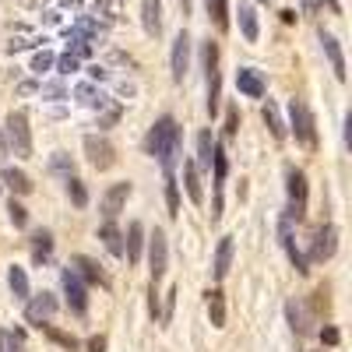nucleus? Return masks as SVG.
Instances as JSON below:
<instances>
[{
    "label": "nucleus",
    "instance_id": "f257e3e1",
    "mask_svg": "<svg viewBox=\"0 0 352 352\" xmlns=\"http://www.w3.org/2000/svg\"><path fill=\"white\" fill-rule=\"evenodd\" d=\"M180 148H184V131H180V124H176L173 116L155 120L152 131L144 134V152H148L152 159H159L166 173H173L176 162H180Z\"/></svg>",
    "mask_w": 352,
    "mask_h": 352
},
{
    "label": "nucleus",
    "instance_id": "f03ea898",
    "mask_svg": "<svg viewBox=\"0 0 352 352\" xmlns=\"http://www.w3.org/2000/svg\"><path fill=\"white\" fill-rule=\"evenodd\" d=\"M201 67H204V81H208V113H219V99H222V74H219V43H204L201 46Z\"/></svg>",
    "mask_w": 352,
    "mask_h": 352
},
{
    "label": "nucleus",
    "instance_id": "7ed1b4c3",
    "mask_svg": "<svg viewBox=\"0 0 352 352\" xmlns=\"http://www.w3.org/2000/svg\"><path fill=\"white\" fill-rule=\"evenodd\" d=\"M8 144H11V152L21 155V159L32 155V127H28V113L25 109L8 113Z\"/></svg>",
    "mask_w": 352,
    "mask_h": 352
},
{
    "label": "nucleus",
    "instance_id": "20e7f679",
    "mask_svg": "<svg viewBox=\"0 0 352 352\" xmlns=\"http://www.w3.org/2000/svg\"><path fill=\"white\" fill-rule=\"evenodd\" d=\"M289 120H292V134H296V141L307 144V148H317V127H314L310 106L303 99H292L289 102Z\"/></svg>",
    "mask_w": 352,
    "mask_h": 352
},
{
    "label": "nucleus",
    "instance_id": "39448f33",
    "mask_svg": "<svg viewBox=\"0 0 352 352\" xmlns=\"http://www.w3.org/2000/svg\"><path fill=\"white\" fill-rule=\"evenodd\" d=\"M285 190H289V219L300 222L307 212V173L303 169H289L285 173Z\"/></svg>",
    "mask_w": 352,
    "mask_h": 352
},
{
    "label": "nucleus",
    "instance_id": "423d86ee",
    "mask_svg": "<svg viewBox=\"0 0 352 352\" xmlns=\"http://www.w3.org/2000/svg\"><path fill=\"white\" fill-rule=\"evenodd\" d=\"M85 155H88V162H92L99 173H106V169L116 166V148H113L106 138H99V134H88L85 138Z\"/></svg>",
    "mask_w": 352,
    "mask_h": 352
},
{
    "label": "nucleus",
    "instance_id": "0eeeda50",
    "mask_svg": "<svg viewBox=\"0 0 352 352\" xmlns=\"http://www.w3.org/2000/svg\"><path fill=\"white\" fill-rule=\"evenodd\" d=\"M169 268V243H166V232L155 229L148 236V272H152V282L159 285V278L166 275Z\"/></svg>",
    "mask_w": 352,
    "mask_h": 352
},
{
    "label": "nucleus",
    "instance_id": "6e6552de",
    "mask_svg": "<svg viewBox=\"0 0 352 352\" xmlns=\"http://www.w3.org/2000/svg\"><path fill=\"white\" fill-rule=\"evenodd\" d=\"M278 243H282V250H285V257H289L292 268H296L300 275H307L310 268H307V257H303L300 247H296V232H292V219H289V215H282V222H278Z\"/></svg>",
    "mask_w": 352,
    "mask_h": 352
},
{
    "label": "nucleus",
    "instance_id": "1a4fd4ad",
    "mask_svg": "<svg viewBox=\"0 0 352 352\" xmlns=\"http://www.w3.org/2000/svg\"><path fill=\"white\" fill-rule=\"evenodd\" d=\"M60 282H64V296H67V307H71L74 314H85V310H88V285L81 282V275H78L74 268H64Z\"/></svg>",
    "mask_w": 352,
    "mask_h": 352
},
{
    "label": "nucleus",
    "instance_id": "9d476101",
    "mask_svg": "<svg viewBox=\"0 0 352 352\" xmlns=\"http://www.w3.org/2000/svg\"><path fill=\"white\" fill-rule=\"evenodd\" d=\"M127 197H131V184H127V180H124V184H113V187L102 194V204H99L102 219H106V222H116V219H120Z\"/></svg>",
    "mask_w": 352,
    "mask_h": 352
},
{
    "label": "nucleus",
    "instance_id": "9b49d317",
    "mask_svg": "<svg viewBox=\"0 0 352 352\" xmlns=\"http://www.w3.org/2000/svg\"><path fill=\"white\" fill-rule=\"evenodd\" d=\"M335 250H338V229L328 222V226H320V229L314 232V240H310V257H314V261H331Z\"/></svg>",
    "mask_w": 352,
    "mask_h": 352
},
{
    "label": "nucleus",
    "instance_id": "f8f14e48",
    "mask_svg": "<svg viewBox=\"0 0 352 352\" xmlns=\"http://www.w3.org/2000/svg\"><path fill=\"white\" fill-rule=\"evenodd\" d=\"M56 314V296L53 292H39V296H28L25 300V320L28 324H43V320H50Z\"/></svg>",
    "mask_w": 352,
    "mask_h": 352
},
{
    "label": "nucleus",
    "instance_id": "ddd939ff",
    "mask_svg": "<svg viewBox=\"0 0 352 352\" xmlns=\"http://www.w3.org/2000/svg\"><path fill=\"white\" fill-rule=\"evenodd\" d=\"M169 67H173V81H176V85L187 78V71H190V36H187V32H180V36L173 39Z\"/></svg>",
    "mask_w": 352,
    "mask_h": 352
},
{
    "label": "nucleus",
    "instance_id": "4468645a",
    "mask_svg": "<svg viewBox=\"0 0 352 352\" xmlns=\"http://www.w3.org/2000/svg\"><path fill=\"white\" fill-rule=\"evenodd\" d=\"M71 268L81 275V282H92V285H109V278H106V272H102V264H96L92 257H85V254H78V257L71 261Z\"/></svg>",
    "mask_w": 352,
    "mask_h": 352
},
{
    "label": "nucleus",
    "instance_id": "2eb2a0df",
    "mask_svg": "<svg viewBox=\"0 0 352 352\" xmlns=\"http://www.w3.org/2000/svg\"><path fill=\"white\" fill-rule=\"evenodd\" d=\"M141 25L152 39L162 36V0H141Z\"/></svg>",
    "mask_w": 352,
    "mask_h": 352
},
{
    "label": "nucleus",
    "instance_id": "dca6fc26",
    "mask_svg": "<svg viewBox=\"0 0 352 352\" xmlns=\"http://www.w3.org/2000/svg\"><path fill=\"white\" fill-rule=\"evenodd\" d=\"M232 254H236V243H232V236H222L219 247H215V264H212V275L222 282L232 268Z\"/></svg>",
    "mask_w": 352,
    "mask_h": 352
},
{
    "label": "nucleus",
    "instance_id": "f3484780",
    "mask_svg": "<svg viewBox=\"0 0 352 352\" xmlns=\"http://www.w3.org/2000/svg\"><path fill=\"white\" fill-rule=\"evenodd\" d=\"M236 88H240L247 99H261V96H264V78H261V71L240 67V71H236Z\"/></svg>",
    "mask_w": 352,
    "mask_h": 352
},
{
    "label": "nucleus",
    "instance_id": "a211bd4d",
    "mask_svg": "<svg viewBox=\"0 0 352 352\" xmlns=\"http://www.w3.org/2000/svg\"><path fill=\"white\" fill-rule=\"evenodd\" d=\"M320 50H324V56L331 60V71H335V78H338V81H345V56H342V46H338V39H335L331 32H320Z\"/></svg>",
    "mask_w": 352,
    "mask_h": 352
},
{
    "label": "nucleus",
    "instance_id": "6ab92c4d",
    "mask_svg": "<svg viewBox=\"0 0 352 352\" xmlns=\"http://www.w3.org/2000/svg\"><path fill=\"white\" fill-rule=\"evenodd\" d=\"M141 250H144V226L141 222H131L127 226V243H124L127 264H138L141 261Z\"/></svg>",
    "mask_w": 352,
    "mask_h": 352
},
{
    "label": "nucleus",
    "instance_id": "aec40b11",
    "mask_svg": "<svg viewBox=\"0 0 352 352\" xmlns=\"http://www.w3.org/2000/svg\"><path fill=\"white\" fill-rule=\"evenodd\" d=\"M204 303H208L212 328H226V292L222 289H208L204 292Z\"/></svg>",
    "mask_w": 352,
    "mask_h": 352
},
{
    "label": "nucleus",
    "instance_id": "412c9836",
    "mask_svg": "<svg viewBox=\"0 0 352 352\" xmlns=\"http://www.w3.org/2000/svg\"><path fill=\"white\" fill-rule=\"evenodd\" d=\"M99 240H102V247H106L113 257H124V232L116 229V222H102V226H99Z\"/></svg>",
    "mask_w": 352,
    "mask_h": 352
},
{
    "label": "nucleus",
    "instance_id": "4be33fe9",
    "mask_svg": "<svg viewBox=\"0 0 352 352\" xmlns=\"http://www.w3.org/2000/svg\"><path fill=\"white\" fill-rule=\"evenodd\" d=\"M285 317H289V328L296 331V335H310V317H307V307L303 303L289 300L285 303Z\"/></svg>",
    "mask_w": 352,
    "mask_h": 352
},
{
    "label": "nucleus",
    "instance_id": "5701e85b",
    "mask_svg": "<svg viewBox=\"0 0 352 352\" xmlns=\"http://www.w3.org/2000/svg\"><path fill=\"white\" fill-rule=\"evenodd\" d=\"M184 187H187V197H190L194 204H201V201H204V190H201V173H197V162H194V159H187V162H184Z\"/></svg>",
    "mask_w": 352,
    "mask_h": 352
},
{
    "label": "nucleus",
    "instance_id": "b1692460",
    "mask_svg": "<svg viewBox=\"0 0 352 352\" xmlns=\"http://www.w3.org/2000/svg\"><path fill=\"white\" fill-rule=\"evenodd\" d=\"M0 180L11 187V194H32V180H28L21 169H14V166H4V169H0Z\"/></svg>",
    "mask_w": 352,
    "mask_h": 352
},
{
    "label": "nucleus",
    "instance_id": "393cba45",
    "mask_svg": "<svg viewBox=\"0 0 352 352\" xmlns=\"http://www.w3.org/2000/svg\"><path fill=\"white\" fill-rule=\"evenodd\" d=\"M39 331L53 342V345H60V349H67V352H74V349H81V342L74 338V335H67V331H60V328H53L50 324V320H43V324H39Z\"/></svg>",
    "mask_w": 352,
    "mask_h": 352
},
{
    "label": "nucleus",
    "instance_id": "a878e982",
    "mask_svg": "<svg viewBox=\"0 0 352 352\" xmlns=\"http://www.w3.org/2000/svg\"><path fill=\"white\" fill-rule=\"evenodd\" d=\"M8 285H11V292H14V300H28L32 292H28V275H25V268H18V264H11L8 268Z\"/></svg>",
    "mask_w": 352,
    "mask_h": 352
},
{
    "label": "nucleus",
    "instance_id": "bb28decb",
    "mask_svg": "<svg viewBox=\"0 0 352 352\" xmlns=\"http://www.w3.org/2000/svg\"><path fill=\"white\" fill-rule=\"evenodd\" d=\"M236 18H240V32H243V39H247V43H257V11H254L250 4H240Z\"/></svg>",
    "mask_w": 352,
    "mask_h": 352
},
{
    "label": "nucleus",
    "instance_id": "cd10ccee",
    "mask_svg": "<svg viewBox=\"0 0 352 352\" xmlns=\"http://www.w3.org/2000/svg\"><path fill=\"white\" fill-rule=\"evenodd\" d=\"M212 155H215V141H212V131H201L197 134V169H212Z\"/></svg>",
    "mask_w": 352,
    "mask_h": 352
},
{
    "label": "nucleus",
    "instance_id": "c85d7f7f",
    "mask_svg": "<svg viewBox=\"0 0 352 352\" xmlns=\"http://www.w3.org/2000/svg\"><path fill=\"white\" fill-rule=\"evenodd\" d=\"M204 8H208V14H212L219 32H226V28H229V0H204Z\"/></svg>",
    "mask_w": 352,
    "mask_h": 352
},
{
    "label": "nucleus",
    "instance_id": "c756f323",
    "mask_svg": "<svg viewBox=\"0 0 352 352\" xmlns=\"http://www.w3.org/2000/svg\"><path fill=\"white\" fill-rule=\"evenodd\" d=\"M50 250H53V236H50V232L46 229L32 232V257H36V264L50 261Z\"/></svg>",
    "mask_w": 352,
    "mask_h": 352
},
{
    "label": "nucleus",
    "instance_id": "7c9ffc66",
    "mask_svg": "<svg viewBox=\"0 0 352 352\" xmlns=\"http://www.w3.org/2000/svg\"><path fill=\"white\" fill-rule=\"evenodd\" d=\"M74 96H78V102L92 106V109H106V106H109V102H106V96H102V92H96L92 85H78V88H74Z\"/></svg>",
    "mask_w": 352,
    "mask_h": 352
},
{
    "label": "nucleus",
    "instance_id": "2f4dec72",
    "mask_svg": "<svg viewBox=\"0 0 352 352\" xmlns=\"http://www.w3.org/2000/svg\"><path fill=\"white\" fill-rule=\"evenodd\" d=\"M0 352H28L25 345V331L14 328V331H0Z\"/></svg>",
    "mask_w": 352,
    "mask_h": 352
},
{
    "label": "nucleus",
    "instance_id": "473e14b6",
    "mask_svg": "<svg viewBox=\"0 0 352 352\" xmlns=\"http://www.w3.org/2000/svg\"><path fill=\"white\" fill-rule=\"evenodd\" d=\"M261 116H264V124L272 127V134L282 141V138H285V124H282V116H278L275 102H264V106H261Z\"/></svg>",
    "mask_w": 352,
    "mask_h": 352
},
{
    "label": "nucleus",
    "instance_id": "72a5a7b5",
    "mask_svg": "<svg viewBox=\"0 0 352 352\" xmlns=\"http://www.w3.org/2000/svg\"><path fill=\"white\" fill-rule=\"evenodd\" d=\"M67 197H71L74 208H85V204H88V187H85V180H78V176H67Z\"/></svg>",
    "mask_w": 352,
    "mask_h": 352
},
{
    "label": "nucleus",
    "instance_id": "f704fd0d",
    "mask_svg": "<svg viewBox=\"0 0 352 352\" xmlns=\"http://www.w3.org/2000/svg\"><path fill=\"white\" fill-rule=\"evenodd\" d=\"M166 208H169L173 219L180 215V187H176V176L173 173H166Z\"/></svg>",
    "mask_w": 352,
    "mask_h": 352
},
{
    "label": "nucleus",
    "instance_id": "c9c22d12",
    "mask_svg": "<svg viewBox=\"0 0 352 352\" xmlns=\"http://www.w3.org/2000/svg\"><path fill=\"white\" fill-rule=\"evenodd\" d=\"M50 173H56V176H74V162H71V155L67 152H53L50 155Z\"/></svg>",
    "mask_w": 352,
    "mask_h": 352
},
{
    "label": "nucleus",
    "instance_id": "e433bc0d",
    "mask_svg": "<svg viewBox=\"0 0 352 352\" xmlns=\"http://www.w3.org/2000/svg\"><path fill=\"white\" fill-rule=\"evenodd\" d=\"M212 166H215V190H222V184H226V173H229V159H226V152H222V144H215Z\"/></svg>",
    "mask_w": 352,
    "mask_h": 352
},
{
    "label": "nucleus",
    "instance_id": "4c0bfd02",
    "mask_svg": "<svg viewBox=\"0 0 352 352\" xmlns=\"http://www.w3.org/2000/svg\"><path fill=\"white\" fill-rule=\"evenodd\" d=\"M8 219H11L18 229H21V226H28V212H25V204H21V201H14V197H11V204H8Z\"/></svg>",
    "mask_w": 352,
    "mask_h": 352
},
{
    "label": "nucleus",
    "instance_id": "58836bf2",
    "mask_svg": "<svg viewBox=\"0 0 352 352\" xmlns=\"http://www.w3.org/2000/svg\"><path fill=\"white\" fill-rule=\"evenodd\" d=\"M53 60H56V56H53V53H46V50H43V53H36V60H32V74H36V78H43V74L53 67Z\"/></svg>",
    "mask_w": 352,
    "mask_h": 352
},
{
    "label": "nucleus",
    "instance_id": "ea45409f",
    "mask_svg": "<svg viewBox=\"0 0 352 352\" xmlns=\"http://www.w3.org/2000/svg\"><path fill=\"white\" fill-rule=\"evenodd\" d=\"M96 14H106V21H113L120 14V0H96Z\"/></svg>",
    "mask_w": 352,
    "mask_h": 352
},
{
    "label": "nucleus",
    "instance_id": "a19ab883",
    "mask_svg": "<svg viewBox=\"0 0 352 352\" xmlns=\"http://www.w3.org/2000/svg\"><path fill=\"white\" fill-rule=\"evenodd\" d=\"M56 67H60V74H74L81 64H78V56L74 53H64V56H56V60H53Z\"/></svg>",
    "mask_w": 352,
    "mask_h": 352
},
{
    "label": "nucleus",
    "instance_id": "79ce46f5",
    "mask_svg": "<svg viewBox=\"0 0 352 352\" xmlns=\"http://www.w3.org/2000/svg\"><path fill=\"white\" fill-rule=\"evenodd\" d=\"M236 131H240V109L229 106V113H226V138H236Z\"/></svg>",
    "mask_w": 352,
    "mask_h": 352
},
{
    "label": "nucleus",
    "instance_id": "37998d69",
    "mask_svg": "<svg viewBox=\"0 0 352 352\" xmlns=\"http://www.w3.org/2000/svg\"><path fill=\"white\" fill-rule=\"evenodd\" d=\"M39 92H43L46 99H64V96H67L60 81H43V85H39Z\"/></svg>",
    "mask_w": 352,
    "mask_h": 352
},
{
    "label": "nucleus",
    "instance_id": "c03bdc74",
    "mask_svg": "<svg viewBox=\"0 0 352 352\" xmlns=\"http://www.w3.org/2000/svg\"><path fill=\"white\" fill-rule=\"evenodd\" d=\"M324 4H328V8L335 11V14L342 11V8H338V0H303V11H307V14H317L320 8H324Z\"/></svg>",
    "mask_w": 352,
    "mask_h": 352
},
{
    "label": "nucleus",
    "instance_id": "a18cd8bd",
    "mask_svg": "<svg viewBox=\"0 0 352 352\" xmlns=\"http://www.w3.org/2000/svg\"><path fill=\"white\" fill-rule=\"evenodd\" d=\"M88 78H92V81H106V78H109V71H106V67H99V64H92V67H88Z\"/></svg>",
    "mask_w": 352,
    "mask_h": 352
},
{
    "label": "nucleus",
    "instance_id": "49530a36",
    "mask_svg": "<svg viewBox=\"0 0 352 352\" xmlns=\"http://www.w3.org/2000/svg\"><path fill=\"white\" fill-rule=\"evenodd\" d=\"M18 92H21V96H32V92H39V81H21V85H18Z\"/></svg>",
    "mask_w": 352,
    "mask_h": 352
},
{
    "label": "nucleus",
    "instance_id": "de8ad7c7",
    "mask_svg": "<svg viewBox=\"0 0 352 352\" xmlns=\"http://www.w3.org/2000/svg\"><path fill=\"white\" fill-rule=\"evenodd\" d=\"M320 342H328V345H338V331H335V328H324V331H320Z\"/></svg>",
    "mask_w": 352,
    "mask_h": 352
},
{
    "label": "nucleus",
    "instance_id": "09e8293b",
    "mask_svg": "<svg viewBox=\"0 0 352 352\" xmlns=\"http://www.w3.org/2000/svg\"><path fill=\"white\" fill-rule=\"evenodd\" d=\"M88 352H106V338H102V335L92 338V342H88Z\"/></svg>",
    "mask_w": 352,
    "mask_h": 352
},
{
    "label": "nucleus",
    "instance_id": "8fccbe9b",
    "mask_svg": "<svg viewBox=\"0 0 352 352\" xmlns=\"http://www.w3.org/2000/svg\"><path fill=\"white\" fill-rule=\"evenodd\" d=\"M28 46H36V43H25V39H14V43H8V50H11V53H18V50H28Z\"/></svg>",
    "mask_w": 352,
    "mask_h": 352
},
{
    "label": "nucleus",
    "instance_id": "3c124183",
    "mask_svg": "<svg viewBox=\"0 0 352 352\" xmlns=\"http://www.w3.org/2000/svg\"><path fill=\"white\" fill-rule=\"evenodd\" d=\"M64 8H81V0H64Z\"/></svg>",
    "mask_w": 352,
    "mask_h": 352
},
{
    "label": "nucleus",
    "instance_id": "603ef678",
    "mask_svg": "<svg viewBox=\"0 0 352 352\" xmlns=\"http://www.w3.org/2000/svg\"><path fill=\"white\" fill-rule=\"evenodd\" d=\"M180 8H184V14H190V0H180Z\"/></svg>",
    "mask_w": 352,
    "mask_h": 352
},
{
    "label": "nucleus",
    "instance_id": "864d4df0",
    "mask_svg": "<svg viewBox=\"0 0 352 352\" xmlns=\"http://www.w3.org/2000/svg\"><path fill=\"white\" fill-rule=\"evenodd\" d=\"M257 4H268V0H257Z\"/></svg>",
    "mask_w": 352,
    "mask_h": 352
}]
</instances>
